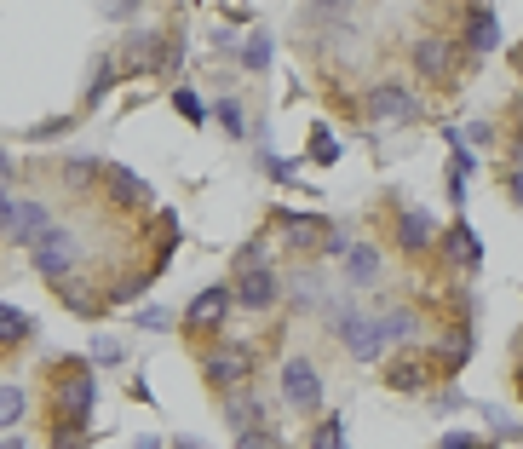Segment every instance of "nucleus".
<instances>
[{
    "label": "nucleus",
    "mask_w": 523,
    "mask_h": 449,
    "mask_svg": "<svg viewBox=\"0 0 523 449\" xmlns=\"http://www.w3.org/2000/svg\"><path fill=\"white\" fill-rule=\"evenodd\" d=\"M12 173H18V167H12V156H6V150H0V190H6V179H12Z\"/></svg>",
    "instance_id": "38"
},
{
    "label": "nucleus",
    "mask_w": 523,
    "mask_h": 449,
    "mask_svg": "<svg viewBox=\"0 0 523 449\" xmlns=\"http://www.w3.org/2000/svg\"><path fill=\"white\" fill-rule=\"evenodd\" d=\"M29 260H35V271H41V277H52V283H58L69 265L81 260V242H75V231H58V225H52V231L29 248Z\"/></svg>",
    "instance_id": "2"
},
{
    "label": "nucleus",
    "mask_w": 523,
    "mask_h": 449,
    "mask_svg": "<svg viewBox=\"0 0 523 449\" xmlns=\"http://www.w3.org/2000/svg\"><path fill=\"white\" fill-rule=\"evenodd\" d=\"M230 311V288H202V294H196V300H190V323H196V329H207V323H219V317H225Z\"/></svg>",
    "instance_id": "9"
},
{
    "label": "nucleus",
    "mask_w": 523,
    "mask_h": 449,
    "mask_svg": "<svg viewBox=\"0 0 523 449\" xmlns=\"http://www.w3.org/2000/svg\"><path fill=\"white\" fill-rule=\"evenodd\" d=\"M92 352H98V363H127V352H121V340H92Z\"/></svg>",
    "instance_id": "29"
},
{
    "label": "nucleus",
    "mask_w": 523,
    "mask_h": 449,
    "mask_svg": "<svg viewBox=\"0 0 523 449\" xmlns=\"http://www.w3.org/2000/svg\"><path fill=\"white\" fill-rule=\"evenodd\" d=\"M0 449H29V444H23V438H0Z\"/></svg>",
    "instance_id": "39"
},
{
    "label": "nucleus",
    "mask_w": 523,
    "mask_h": 449,
    "mask_svg": "<svg viewBox=\"0 0 523 449\" xmlns=\"http://www.w3.org/2000/svg\"><path fill=\"white\" fill-rule=\"evenodd\" d=\"M386 380H391V392H420L432 375H426L420 357H403V363H391V369H386Z\"/></svg>",
    "instance_id": "12"
},
{
    "label": "nucleus",
    "mask_w": 523,
    "mask_h": 449,
    "mask_svg": "<svg viewBox=\"0 0 523 449\" xmlns=\"http://www.w3.org/2000/svg\"><path fill=\"white\" fill-rule=\"evenodd\" d=\"M317 449H345V426L340 421H322L317 426Z\"/></svg>",
    "instance_id": "27"
},
{
    "label": "nucleus",
    "mask_w": 523,
    "mask_h": 449,
    "mask_svg": "<svg viewBox=\"0 0 523 449\" xmlns=\"http://www.w3.org/2000/svg\"><path fill=\"white\" fill-rule=\"evenodd\" d=\"M345 277H351L357 288L380 283V254H374V248H351V260H345Z\"/></svg>",
    "instance_id": "13"
},
{
    "label": "nucleus",
    "mask_w": 523,
    "mask_h": 449,
    "mask_svg": "<svg viewBox=\"0 0 523 449\" xmlns=\"http://www.w3.org/2000/svg\"><path fill=\"white\" fill-rule=\"evenodd\" d=\"M92 173H98V162H92V156H75V162H64V185L81 190V185H92Z\"/></svg>",
    "instance_id": "23"
},
{
    "label": "nucleus",
    "mask_w": 523,
    "mask_h": 449,
    "mask_svg": "<svg viewBox=\"0 0 523 449\" xmlns=\"http://www.w3.org/2000/svg\"><path fill=\"white\" fill-rule=\"evenodd\" d=\"M242 64H248V70H265V64H271V35H253L248 47H242Z\"/></svg>",
    "instance_id": "24"
},
{
    "label": "nucleus",
    "mask_w": 523,
    "mask_h": 449,
    "mask_svg": "<svg viewBox=\"0 0 523 449\" xmlns=\"http://www.w3.org/2000/svg\"><path fill=\"white\" fill-rule=\"evenodd\" d=\"M64 306L81 311V317H98V311H104V306H98V294H92L87 283H64Z\"/></svg>",
    "instance_id": "18"
},
{
    "label": "nucleus",
    "mask_w": 523,
    "mask_h": 449,
    "mask_svg": "<svg viewBox=\"0 0 523 449\" xmlns=\"http://www.w3.org/2000/svg\"><path fill=\"white\" fill-rule=\"evenodd\" d=\"M138 329H167V311H161V306L138 311Z\"/></svg>",
    "instance_id": "35"
},
{
    "label": "nucleus",
    "mask_w": 523,
    "mask_h": 449,
    "mask_svg": "<svg viewBox=\"0 0 523 449\" xmlns=\"http://www.w3.org/2000/svg\"><path fill=\"white\" fill-rule=\"evenodd\" d=\"M242 449H276V438L265 426H248V432H242Z\"/></svg>",
    "instance_id": "31"
},
{
    "label": "nucleus",
    "mask_w": 523,
    "mask_h": 449,
    "mask_svg": "<svg viewBox=\"0 0 523 449\" xmlns=\"http://www.w3.org/2000/svg\"><path fill=\"white\" fill-rule=\"evenodd\" d=\"M110 196H115V202H150V185H144L138 173H127V167H115V173H110Z\"/></svg>",
    "instance_id": "14"
},
{
    "label": "nucleus",
    "mask_w": 523,
    "mask_h": 449,
    "mask_svg": "<svg viewBox=\"0 0 523 449\" xmlns=\"http://www.w3.org/2000/svg\"><path fill=\"white\" fill-rule=\"evenodd\" d=\"M0 231H6L12 242H29V248H35V242L52 231V208H46V202H35V196H29V202H12Z\"/></svg>",
    "instance_id": "3"
},
{
    "label": "nucleus",
    "mask_w": 523,
    "mask_h": 449,
    "mask_svg": "<svg viewBox=\"0 0 523 449\" xmlns=\"http://www.w3.org/2000/svg\"><path fill=\"white\" fill-rule=\"evenodd\" d=\"M282 398L294 403V409H317L322 403V375L305 357H288V363H282Z\"/></svg>",
    "instance_id": "4"
},
{
    "label": "nucleus",
    "mask_w": 523,
    "mask_h": 449,
    "mask_svg": "<svg viewBox=\"0 0 523 449\" xmlns=\"http://www.w3.org/2000/svg\"><path fill=\"white\" fill-rule=\"evenodd\" d=\"M414 64H420V75H432V81H443V75H449V64H455V52H449V41H420V47H414Z\"/></svg>",
    "instance_id": "10"
},
{
    "label": "nucleus",
    "mask_w": 523,
    "mask_h": 449,
    "mask_svg": "<svg viewBox=\"0 0 523 449\" xmlns=\"http://www.w3.org/2000/svg\"><path fill=\"white\" fill-rule=\"evenodd\" d=\"M449 248L460 254V265H483V248H478V237H472L466 225H455V231H449Z\"/></svg>",
    "instance_id": "20"
},
{
    "label": "nucleus",
    "mask_w": 523,
    "mask_h": 449,
    "mask_svg": "<svg viewBox=\"0 0 523 449\" xmlns=\"http://www.w3.org/2000/svg\"><path fill=\"white\" fill-rule=\"evenodd\" d=\"M472 52H489L495 41H501V24H495V12H472Z\"/></svg>",
    "instance_id": "17"
},
{
    "label": "nucleus",
    "mask_w": 523,
    "mask_h": 449,
    "mask_svg": "<svg viewBox=\"0 0 523 449\" xmlns=\"http://www.w3.org/2000/svg\"><path fill=\"white\" fill-rule=\"evenodd\" d=\"M368 110H374V121H397V127L420 121V104H414L403 87H374V93H368Z\"/></svg>",
    "instance_id": "7"
},
{
    "label": "nucleus",
    "mask_w": 523,
    "mask_h": 449,
    "mask_svg": "<svg viewBox=\"0 0 523 449\" xmlns=\"http://www.w3.org/2000/svg\"><path fill=\"white\" fill-rule=\"evenodd\" d=\"M23 409H29V392H18V386H0V426H18Z\"/></svg>",
    "instance_id": "19"
},
{
    "label": "nucleus",
    "mask_w": 523,
    "mask_h": 449,
    "mask_svg": "<svg viewBox=\"0 0 523 449\" xmlns=\"http://www.w3.org/2000/svg\"><path fill=\"white\" fill-rule=\"evenodd\" d=\"M219 127H225L230 139H242V133H248V121H242V104H236V98H219Z\"/></svg>",
    "instance_id": "22"
},
{
    "label": "nucleus",
    "mask_w": 523,
    "mask_h": 449,
    "mask_svg": "<svg viewBox=\"0 0 523 449\" xmlns=\"http://www.w3.org/2000/svg\"><path fill=\"white\" fill-rule=\"evenodd\" d=\"M58 133H69V121H41V127H29V139H58Z\"/></svg>",
    "instance_id": "34"
},
{
    "label": "nucleus",
    "mask_w": 523,
    "mask_h": 449,
    "mask_svg": "<svg viewBox=\"0 0 523 449\" xmlns=\"http://www.w3.org/2000/svg\"><path fill=\"white\" fill-rule=\"evenodd\" d=\"M110 81H115V64H110V58H98V70H92V87H87V98H92V104H98V98L110 93Z\"/></svg>",
    "instance_id": "25"
},
{
    "label": "nucleus",
    "mask_w": 523,
    "mask_h": 449,
    "mask_svg": "<svg viewBox=\"0 0 523 449\" xmlns=\"http://www.w3.org/2000/svg\"><path fill=\"white\" fill-rule=\"evenodd\" d=\"M340 334H345V346H351V357H363V363H374V357L386 352V334H380V323H368L357 306L340 311Z\"/></svg>",
    "instance_id": "5"
},
{
    "label": "nucleus",
    "mask_w": 523,
    "mask_h": 449,
    "mask_svg": "<svg viewBox=\"0 0 523 449\" xmlns=\"http://www.w3.org/2000/svg\"><path fill=\"white\" fill-rule=\"evenodd\" d=\"M437 449H483V444H478V438H466V432H449Z\"/></svg>",
    "instance_id": "36"
},
{
    "label": "nucleus",
    "mask_w": 523,
    "mask_h": 449,
    "mask_svg": "<svg viewBox=\"0 0 523 449\" xmlns=\"http://www.w3.org/2000/svg\"><path fill=\"white\" fill-rule=\"evenodd\" d=\"M512 196H518V202H523V173H518V179H512Z\"/></svg>",
    "instance_id": "41"
},
{
    "label": "nucleus",
    "mask_w": 523,
    "mask_h": 449,
    "mask_svg": "<svg viewBox=\"0 0 523 449\" xmlns=\"http://www.w3.org/2000/svg\"><path fill=\"white\" fill-rule=\"evenodd\" d=\"M288 237H294V242L317 237V219H311V213H305V219H288Z\"/></svg>",
    "instance_id": "33"
},
{
    "label": "nucleus",
    "mask_w": 523,
    "mask_h": 449,
    "mask_svg": "<svg viewBox=\"0 0 523 449\" xmlns=\"http://www.w3.org/2000/svg\"><path fill=\"white\" fill-rule=\"evenodd\" d=\"M334 156H340V150H334V139H328V133H317V162H334Z\"/></svg>",
    "instance_id": "37"
},
{
    "label": "nucleus",
    "mask_w": 523,
    "mask_h": 449,
    "mask_svg": "<svg viewBox=\"0 0 523 449\" xmlns=\"http://www.w3.org/2000/svg\"><path fill=\"white\" fill-rule=\"evenodd\" d=\"M397 237H403V248H409V254H420V248L432 242V219H426V213H403Z\"/></svg>",
    "instance_id": "15"
},
{
    "label": "nucleus",
    "mask_w": 523,
    "mask_h": 449,
    "mask_svg": "<svg viewBox=\"0 0 523 449\" xmlns=\"http://www.w3.org/2000/svg\"><path fill=\"white\" fill-rule=\"evenodd\" d=\"M230 300H236V306H248V311L276 306V277L265 271V265H253V271H242V283L230 288Z\"/></svg>",
    "instance_id": "8"
},
{
    "label": "nucleus",
    "mask_w": 523,
    "mask_h": 449,
    "mask_svg": "<svg viewBox=\"0 0 523 449\" xmlns=\"http://www.w3.org/2000/svg\"><path fill=\"white\" fill-rule=\"evenodd\" d=\"M230 421H236L242 432H248V426L259 421V403H248V398H242V403H230Z\"/></svg>",
    "instance_id": "30"
},
{
    "label": "nucleus",
    "mask_w": 523,
    "mask_h": 449,
    "mask_svg": "<svg viewBox=\"0 0 523 449\" xmlns=\"http://www.w3.org/2000/svg\"><path fill=\"white\" fill-rule=\"evenodd\" d=\"M351 6H357V0H305V18L317 29H340L345 18H351Z\"/></svg>",
    "instance_id": "11"
},
{
    "label": "nucleus",
    "mask_w": 523,
    "mask_h": 449,
    "mask_svg": "<svg viewBox=\"0 0 523 449\" xmlns=\"http://www.w3.org/2000/svg\"><path fill=\"white\" fill-rule=\"evenodd\" d=\"M92 398H98V386H92V369H87V363H69L64 375H58V415H64L69 426H87Z\"/></svg>",
    "instance_id": "1"
},
{
    "label": "nucleus",
    "mask_w": 523,
    "mask_h": 449,
    "mask_svg": "<svg viewBox=\"0 0 523 449\" xmlns=\"http://www.w3.org/2000/svg\"><path fill=\"white\" fill-rule=\"evenodd\" d=\"M52 449H87V438H81V426L58 421V438H52Z\"/></svg>",
    "instance_id": "28"
},
{
    "label": "nucleus",
    "mask_w": 523,
    "mask_h": 449,
    "mask_svg": "<svg viewBox=\"0 0 523 449\" xmlns=\"http://www.w3.org/2000/svg\"><path fill=\"white\" fill-rule=\"evenodd\" d=\"M380 334H386V340H409V334H414V311H386V317H380Z\"/></svg>",
    "instance_id": "21"
},
{
    "label": "nucleus",
    "mask_w": 523,
    "mask_h": 449,
    "mask_svg": "<svg viewBox=\"0 0 523 449\" xmlns=\"http://www.w3.org/2000/svg\"><path fill=\"white\" fill-rule=\"evenodd\" d=\"M104 6V18H133L138 12V0H98Z\"/></svg>",
    "instance_id": "32"
},
{
    "label": "nucleus",
    "mask_w": 523,
    "mask_h": 449,
    "mask_svg": "<svg viewBox=\"0 0 523 449\" xmlns=\"http://www.w3.org/2000/svg\"><path fill=\"white\" fill-rule=\"evenodd\" d=\"M173 104H179V116H184V121H202V116H207V110H202V98L190 93V87H179V93H173Z\"/></svg>",
    "instance_id": "26"
},
{
    "label": "nucleus",
    "mask_w": 523,
    "mask_h": 449,
    "mask_svg": "<svg viewBox=\"0 0 523 449\" xmlns=\"http://www.w3.org/2000/svg\"><path fill=\"white\" fill-rule=\"evenodd\" d=\"M6 208H12V196H6V190H0V225H6Z\"/></svg>",
    "instance_id": "40"
},
{
    "label": "nucleus",
    "mask_w": 523,
    "mask_h": 449,
    "mask_svg": "<svg viewBox=\"0 0 523 449\" xmlns=\"http://www.w3.org/2000/svg\"><path fill=\"white\" fill-rule=\"evenodd\" d=\"M29 329H35V323H29L18 306H0V346H23Z\"/></svg>",
    "instance_id": "16"
},
{
    "label": "nucleus",
    "mask_w": 523,
    "mask_h": 449,
    "mask_svg": "<svg viewBox=\"0 0 523 449\" xmlns=\"http://www.w3.org/2000/svg\"><path fill=\"white\" fill-rule=\"evenodd\" d=\"M248 375H253L248 346H213V357H207V380L213 386H248Z\"/></svg>",
    "instance_id": "6"
}]
</instances>
